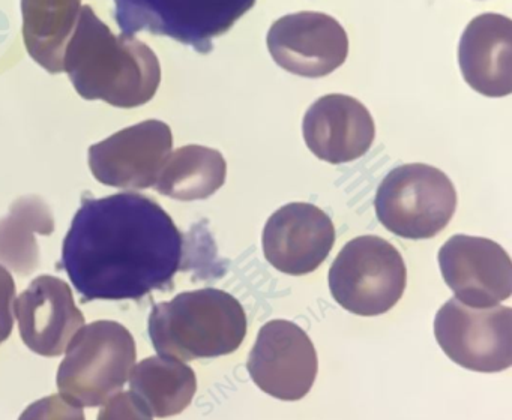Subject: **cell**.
Segmentation results:
<instances>
[{"mask_svg":"<svg viewBox=\"0 0 512 420\" xmlns=\"http://www.w3.org/2000/svg\"><path fill=\"white\" fill-rule=\"evenodd\" d=\"M227 162L218 150L188 144L170 153L154 188L179 201L205 200L226 183Z\"/></svg>","mask_w":512,"mask_h":420,"instance_id":"obj_19","label":"cell"},{"mask_svg":"<svg viewBox=\"0 0 512 420\" xmlns=\"http://www.w3.org/2000/svg\"><path fill=\"white\" fill-rule=\"evenodd\" d=\"M458 63L466 83L488 98L512 92V21L500 14L473 18L458 45Z\"/></svg>","mask_w":512,"mask_h":420,"instance_id":"obj_16","label":"cell"},{"mask_svg":"<svg viewBox=\"0 0 512 420\" xmlns=\"http://www.w3.org/2000/svg\"><path fill=\"white\" fill-rule=\"evenodd\" d=\"M383 227L404 239H431L454 216L457 191L439 168L404 164L386 174L374 198Z\"/></svg>","mask_w":512,"mask_h":420,"instance_id":"obj_6","label":"cell"},{"mask_svg":"<svg viewBox=\"0 0 512 420\" xmlns=\"http://www.w3.org/2000/svg\"><path fill=\"white\" fill-rule=\"evenodd\" d=\"M266 260L292 276L314 272L334 248L335 227L328 213L310 203L280 207L263 230Z\"/></svg>","mask_w":512,"mask_h":420,"instance_id":"obj_13","label":"cell"},{"mask_svg":"<svg viewBox=\"0 0 512 420\" xmlns=\"http://www.w3.org/2000/svg\"><path fill=\"white\" fill-rule=\"evenodd\" d=\"M19 420H86L80 407L65 401L61 395H50L29 405Z\"/></svg>","mask_w":512,"mask_h":420,"instance_id":"obj_21","label":"cell"},{"mask_svg":"<svg viewBox=\"0 0 512 420\" xmlns=\"http://www.w3.org/2000/svg\"><path fill=\"white\" fill-rule=\"evenodd\" d=\"M64 72L82 98L119 108L148 104L161 83L154 50L136 36L115 35L91 5L80 9L65 48Z\"/></svg>","mask_w":512,"mask_h":420,"instance_id":"obj_2","label":"cell"},{"mask_svg":"<svg viewBox=\"0 0 512 420\" xmlns=\"http://www.w3.org/2000/svg\"><path fill=\"white\" fill-rule=\"evenodd\" d=\"M256 0H115V20L122 35L140 32L169 36L202 54L214 50Z\"/></svg>","mask_w":512,"mask_h":420,"instance_id":"obj_7","label":"cell"},{"mask_svg":"<svg viewBox=\"0 0 512 420\" xmlns=\"http://www.w3.org/2000/svg\"><path fill=\"white\" fill-rule=\"evenodd\" d=\"M130 389L142 399L152 416L181 414L193 401L197 390L196 372L181 360L154 356L131 369Z\"/></svg>","mask_w":512,"mask_h":420,"instance_id":"obj_18","label":"cell"},{"mask_svg":"<svg viewBox=\"0 0 512 420\" xmlns=\"http://www.w3.org/2000/svg\"><path fill=\"white\" fill-rule=\"evenodd\" d=\"M268 50L280 68L305 78H320L346 62L349 38L331 15L301 11L278 18L268 32Z\"/></svg>","mask_w":512,"mask_h":420,"instance_id":"obj_11","label":"cell"},{"mask_svg":"<svg viewBox=\"0 0 512 420\" xmlns=\"http://www.w3.org/2000/svg\"><path fill=\"white\" fill-rule=\"evenodd\" d=\"M14 311L26 347L44 357L61 356L85 324L70 285L56 276L35 278L20 294Z\"/></svg>","mask_w":512,"mask_h":420,"instance_id":"obj_14","label":"cell"},{"mask_svg":"<svg viewBox=\"0 0 512 420\" xmlns=\"http://www.w3.org/2000/svg\"><path fill=\"white\" fill-rule=\"evenodd\" d=\"M403 255L379 236L350 240L329 270V290L338 305L361 317L391 311L406 290Z\"/></svg>","mask_w":512,"mask_h":420,"instance_id":"obj_5","label":"cell"},{"mask_svg":"<svg viewBox=\"0 0 512 420\" xmlns=\"http://www.w3.org/2000/svg\"><path fill=\"white\" fill-rule=\"evenodd\" d=\"M149 338L160 356L191 362L235 353L247 335V314L232 294L218 288L184 291L157 303Z\"/></svg>","mask_w":512,"mask_h":420,"instance_id":"obj_3","label":"cell"},{"mask_svg":"<svg viewBox=\"0 0 512 420\" xmlns=\"http://www.w3.org/2000/svg\"><path fill=\"white\" fill-rule=\"evenodd\" d=\"M256 386L272 398H305L319 371L316 348L310 336L289 320L263 324L247 363Z\"/></svg>","mask_w":512,"mask_h":420,"instance_id":"obj_9","label":"cell"},{"mask_svg":"<svg viewBox=\"0 0 512 420\" xmlns=\"http://www.w3.org/2000/svg\"><path fill=\"white\" fill-rule=\"evenodd\" d=\"M59 365V395L76 407H100L118 395L136 365V339L116 321L82 327Z\"/></svg>","mask_w":512,"mask_h":420,"instance_id":"obj_4","label":"cell"},{"mask_svg":"<svg viewBox=\"0 0 512 420\" xmlns=\"http://www.w3.org/2000/svg\"><path fill=\"white\" fill-rule=\"evenodd\" d=\"M302 134L308 149L329 164L362 158L373 146L376 125L358 99L331 93L317 99L304 116Z\"/></svg>","mask_w":512,"mask_h":420,"instance_id":"obj_15","label":"cell"},{"mask_svg":"<svg viewBox=\"0 0 512 420\" xmlns=\"http://www.w3.org/2000/svg\"><path fill=\"white\" fill-rule=\"evenodd\" d=\"M167 123L151 119L128 126L89 147V168L98 182L122 189H148L172 153Z\"/></svg>","mask_w":512,"mask_h":420,"instance_id":"obj_10","label":"cell"},{"mask_svg":"<svg viewBox=\"0 0 512 420\" xmlns=\"http://www.w3.org/2000/svg\"><path fill=\"white\" fill-rule=\"evenodd\" d=\"M55 218L49 204L37 195L14 201L10 213L0 219V263L19 275H31L40 267L37 234L50 236Z\"/></svg>","mask_w":512,"mask_h":420,"instance_id":"obj_20","label":"cell"},{"mask_svg":"<svg viewBox=\"0 0 512 420\" xmlns=\"http://www.w3.org/2000/svg\"><path fill=\"white\" fill-rule=\"evenodd\" d=\"M97 420H154V416L139 396L122 392L104 404Z\"/></svg>","mask_w":512,"mask_h":420,"instance_id":"obj_22","label":"cell"},{"mask_svg":"<svg viewBox=\"0 0 512 420\" xmlns=\"http://www.w3.org/2000/svg\"><path fill=\"white\" fill-rule=\"evenodd\" d=\"M62 269L83 302L139 300L172 287L184 266V236L151 197H85L62 243Z\"/></svg>","mask_w":512,"mask_h":420,"instance_id":"obj_1","label":"cell"},{"mask_svg":"<svg viewBox=\"0 0 512 420\" xmlns=\"http://www.w3.org/2000/svg\"><path fill=\"white\" fill-rule=\"evenodd\" d=\"M439 266L446 285L464 305L491 308L511 297V258L493 240L455 234L440 248Z\"/></svg>","mask_w":512,"mask_h":420,"instance_id":"obj_12","label":"cell"},{"mask_svg":"<svg viewBox=\"0 0 512 420\" xmlns=\"http://www.w3.org/2000/svg\"><path fill=\"white\" fill-rule=\"evenodd\" d=\"M82 0H22L23 38L32 59L50 74L64 72V54Z\"/></svg>","mask_w":512,"mask_h":420,"instance_id":"obj_17","label":"cell"},{"mask_svg":"<svg viewBox=\"0 0 512 420\" xmlns=\"http://www.w3.org/2000/svg\"><path fill=\"white\" fill-rule=\"evenodd\" d=\"M16 284L7 267L0 264V344L10 338L14 327Z\"/></svg>","mask_w":512,"mask_h":420,"instance_id":"obj_23","label":"cell"},{"mask_svg":"<svg viewBox=\"0 0 512 420\" xmlns=\"http://www.w3.org/2000/svg\"><path fill=\"white\" fill-rule=\"evenodd\" d=\"M434 335L446 356L476 372L506 371L512 365V309L472 308L449 299L434 318Z\"/></svg>","mask_w":512,"mask_h":420,"instance_id":"obj_8","label":"cell"}]
</instances>
